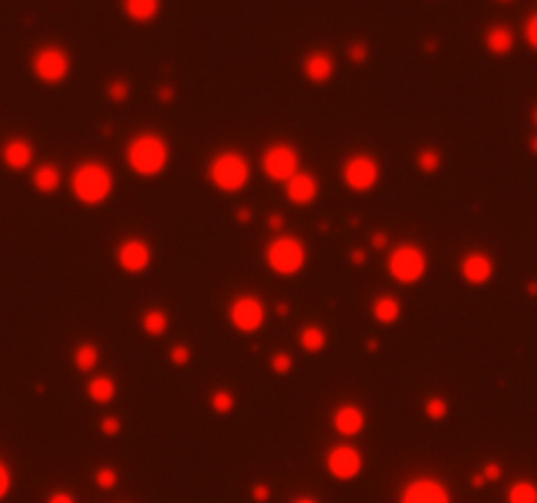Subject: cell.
Listing matches in <instances>:
<instances>
[{"label":"cell","instance_id":"cell-1","mask_svg":"<svg viewBox=\"0 0 537 503\" xmlns=\"http://www.w3.org/2000/svg\"><path fill=\"white\" fill-rule=\"evenodd\" d=\"M124 159L137 177H158L169 166V143L156 132H140L127 143Z\"/></svg>","mask_w":537,"mask_h":503},{"label":"cell","instance_id":"cell-2","mask_svg":"<svg viewBox=\"0 0 537 503\" xmlns=\"http://www.w3.org/2000/svg\"><path fill=\"white\" fill-rule=\"evenodd\" d=\"M71 193L82 206H100L114 193V174L103 161H85L71 174Z\"/></svg>","mask_w":537,"mask_h":503},{"label":"cell","instance_id":"cell-3","mask_svg":"<svg viewBox=\"0 0 537 503\" xmlns=\"http://www.w3.org/2000/svg\"><path fill=\"white\" fill-rule=\"evenodd\" d=\"M211 185L222 193H240L250 179V164L240 150H219L209 164Z\"/></svg>","mask_w":537,"mask_h":503},{"label":"cell","instance_id":"cell-4","mask_svg":"<svg viewBox=\"0 0 537 503\" xmlns=\"http://www.w3.org/2000/svg\"><path fill=\"white\" fill-rule=\"evenodd\" d=\"M427 266H430L427 253H424V248L414 245V242H400L387 256V272L400 285H416V282H421L424 274H427Z\"/></svg>","mask_w":537,"mask_h":503},{"label":"cell","instance_id":"cell-5","mask_svg":"<svg viewBox=\"0 0 537 503\" xmlns=\"http://www.w3.org/2000/svg\"><path fill=\"white\" fill-rule=\"evenodd\" d=\"M266 264L279 277H295L306 266V245L292 235H276L266 245Z\"/></svg>","mask_w":537,"mask_h":503},{"label":"cell","instance_id":"cell-6","mask_svg":"<svg viewBox=\"0 0 537 503\" xmlns=\"http://www.w3.org/2000/svg\"><path fill=\"white\" fill-rule=\"evenodd\" d=\"M29 67L42 85H61L71 71V55L61 45H42L32 53Z\"/></svg>","mask_w":537,"mask_h":503},{"label":"cell","instance_id":"cell-7","mask_svg":"<svg viewBox=\"0 0 537 503\" xmlns=\"http://www.w3.org/2000/svg\"><path fill=\"white\" fill-rule=\"evenodd\" d=\"M380 161L369 153H355L342 161V182L353 193H369L380 182Z\"/></svg>","mask_w":537,"mask_h":503},{"label":"cell","instance_id":"cell-8","mask_svg":"<svg viewBox=\"0 0 537 503\" xmlns=\"http://www.w3.org/2000/svg\"><path fill=\"white\" fill-rule=\"evenodd\" d=\"M261 169L274 182H288L292 174L301 172V153L288 143H274L261 153Z\"/></svg>","mask_w":537,"mask_h":503},{"label":"cell","instance_id":"cell-9","mask_svg":"<svg viewBox=\"0 0 537 503\" xmlns=\"http://www.w3.org/2000/svg\"><path fill=\"white\" fill-rule=\"evenodd\" d=\"M229 321L237 332L243 335H253L263 327L266 321V308H263L261 298L256 295H237L235 301L229 303Z\"/></svg>","mask_w":537,"mask_h":503},{"label":"cell","instance_id":"cell-10","mask_svg":"<svg viewBox=\"0 0 537 503\" xmlns=\"http://www.w3.org/2000/svg\"><path fill=\"white\" fill-rule=\"evenodd\" d=\"M361 469H364V456H361V450L351 445V443H342V445H335V448H329L327 453V472L335 479H353V477L361 475Z\"/></svg>","mask_w":537,"mask_h":503},{"label":"cell","instance_id":"cell-11","mask_svg":"<svg viewBox=\"0 0 537 503\" xmlns=\"http://www.w3.org/2000/svg\"><path fill=\"white\" fill-rule=\"evenodd\" d=\"M153 261V251L150 245L140 238H127L118 242L116 248V264L127 272V274H143L145 269Z\"/></svg>","mask_w":537,"mask_h":503},{"label":"cell","instance_id":"cell-12","mask_svg":"<svg viewBox=\"0 0 537 503\" xmlns=\"http://www.w3.org/2000/svg\"><path fill=\"white\" fill-rule=\"evenodd\" d=\"M459 272L461 277H464V282H469L474 288H482L495 274V261L485 251H469L461 258Z\"/></svg>","mask_w":537,"mask_h":503},{"label":"cell","instance_id":"cell-13","mask_svg":"<svg viewBox=\"0 0 537 503\" xmlns=\"http://www.w3.org/2000/svg\"><path fill=\"white\" fill-rule=\"evenodd\" d=\"M400 503H450V495H448L443 482L430 479V477H419L406 485Z\"/></svg>","mask_w":537,"mask_h":503},{"label":"cell","instance_id":"cell-14","mask_svg":"<svg viewBox=\"0 0 537 503\" xmlns=\"http://www.w3.org/2000/svg\"><path fill=\"white\" fill-rule=\"evenodd\" d=\"M316 195H319V179L314 174L298 172L285 182V198L292 206H308L316 200Z\"/></svg>","mask_w":537,"mask_h":503},{"label":"cell","instance_id":"cell-15","mask_svg":"<svg viewBox=\"0 0 537 503\" xmlns=\"http://www.w3.org/2000/svg\"><path fill=\"white\" fill-rule=\"evenodd\" d=\"M0 159L11 172H26L35 161V148L26 137H11V140H6V145L0 150Z\"/></svg>","mask_w":537,"mask_h":503},{"label":"cell","instance_id":"cell-16","mask_svg":"<svg viewBox=\"0 0 537 503\" xmlns=\"http://www.w3.org/2000/svg\"><path fill=\"white\" fill-rule=\"evenodd\" d=\"M367 424V414L358 409L355 403H342L332 414V427L342 437H355Z\"/></svg>","mask_w":537,"mask_h":503},{"label":"cell","instance_id":"cell-17","mask_svg":"<svg viewBox=\"0 0 537 503\" xmlns=\"http://www.w3.org/2000/svg\"><path fill=\"white\" fill-rule=\"evenodd\" d=\"M303 74H306V80L314 82V85H324L335 74V58L327 51H311L303 58Z\"/></svg>","mask_w":537,"mask_h":503},{"label":"cell","instance_id":"cell-18","mask_svg":"<svg viewBox=\"0 0 537 503\" xmlns=\"http://www.w3.org/2000/svg\"><path fill=\"white\" fill-rule=\"evenodd\" d=\"M513 45H516V37H513L511 27H506V24H493L485 32V48L493 55H509Z\"/></svg>","mask_w":537,"mask_h":503},{"label":"cell","instance_id":"cell-19","mask_svg":"<svg viewBox=\"0 0 537 503\" xmlns=\"http://www.w3.org/2000/svg\"><path fill=\"white\" fill-rule=\"evenodd\" d=\"M121 8L134 24H150L161 14V0H124Z\"/></svg>","mask_w":537,"mask_h":503},{"label":"cell","instance_id":"cell-20","mask_svg":"<svg viewBox=\"0 0 537 503\" xmlns=\"http://www.w3.org/2000/svg\"><path fill=\"white\" fill-rule=\"evenodd\" d=\"M32 185H35V190L42 193V195H51V193H55L58 185H61V172H58L53 164H42V166H37V169L32 172Z\"/></svg>","mask_w":537,"mask_h":503},{"label":"cell","instance_id":"cell-21","mask_svg":"<svg viewBox=\"0 0 537 503\" xmlns=\"http://www.w3.org/2000/svg\"><path fill=\"white\" fill-rule=\"evenodd\" d=\"M87 398L92 403H111L116 398V382L108 374H98L87 382Z\"/></svg>","mask_w":537,"mask_h":503},{"label":"cell","instance_id":"cell-22","mask_svg":"<svg viewBox=\"0 0 537 503\" xmlns=\"http://www.w3.org/2000/svg\"><path fill=\"white\" fill-rule=\"evenodd\" d=\"M371 314L380 324H395L400 319V301L395 295H380L371 303Z\"/></svg>","mask_w":537,"mask_h":503},{"label":"cell","instance_id":"cell-23","mask_svg":"<svg viewBox=\"0 0 537 503\" xmlns=\"http://www.w3.org/2000/svg\"><path fill=\"white\" fill-rule=\"evenodd\" d=\"M298 340H301V348L306 353H322L329 343L327 332L322 330L319 324H306L301 330V335H298Z\"/></svg>","mask_w":537,"mask_h":503},{"label":"cell","instance_id":"cell-24","mask_svg":"<svg viewBox=\"0 0 537 503\" xmlns=\"http://www.w3.org/2000/svg\"><path fill=\"white\" fill-rule=\"evenodd\" d=\"M140 324H143L145 335L161 337L164 332L169 330V314H166L164 308H148L143 314V319H140Z\"/></svg>","mask_w":537,"mask_h":503},{"label":"cell","instance_id":"cell-25","mask_svg":"<svg viewBox=\"0 0 537 503\" xmlns=\"http://www.w3.org/2000/svg\"><path fill=\"white\" fill-rule=\"evenodd\" d=\"M100 364V351L95 343H79L74 348V367L79 371H92Z\"/></svg>","mask_w":537,"mask_h":503},{"label":"cell","instance_id":"cell-26","mask_svg":"<svg viewBox=\"0 0 537 503\" xmlns=\"http://www.w3.org/2000/svg\"><path fill=\"white\" fill-rule=\"evenodd\" d=\"M509 503H537V485L529 479H519L509 488Z\"/></svg>","mask_w":537,"mask_h":503},{"label":"cell","instance_id":"cell-27","mask_svg":"<svg viewBox=\"0 0 537 503\" xmlns=\"http://www.w3.org/2000/svg\"><path fill=\"white\" fill-rule=\"evenodd\" d=\"M424 414H427V419H432V422H443L448 416V403L446 398L440 396H432L427 403H424Z\"/></svg>","mask_w":537,"mask_h":503},{"label":"cell","instance_id":"cell-28","mask_svg":"<svg viewBox=\"0 0 537 503\" xmlns=\"http://www.w3.org/2000/svg\"><path fill=\"white\" fill-rule=\"evenodd\" d=\"M416 166L427 174L437 172L440 169V153L434 148H424V150H419V156H416Z\"/></svg>","mask_w":537,"mask_h":503},{"label":"cell","instance_id":"cell-29","mask_svg":"<svg viewBox=\"0 0 537 503\" xmlns=\"http://www.w3.org/2000/svg\"><path fill=\"white\" fill-rule=\"evenodd\" d=\"M211 409L216 411V414H229V411L235 409V398L229 390H216L213 396H211Z\"/></svg>","mask_w":537,"mask_h":503},{"label":"cell","instance_id":"cell-30","mask_svg":"<svg viewBox=\"0 0 537 503\" xmlns=\"http://www.w3.org/2000/svg\"><path fill=\"white\" fill-rule=\"evenodd\" d=\"M95 482H98L103 490H111L118 482V472L114 469V466H100V469H98V475H95Z\"/></svg>","mask_w":537,"mask_h":503},{"label":"cell","instance_id":"cell-31","mask_svg":"<svg viewBox=\"0 0 537 503\" xmlns=\"http://www.w3.org/2000/svg\"><path fill=\"white\" fill-rule=\"evenodd\" d=\"M525 40H527V45H529L532 51H537V11H535V14L527 16V21H525Z\"/></svg>","mask_w":537,"mask_h":503},{"label":"cell","instance_id":"cell-32","mask_svg":"<svg viewBox=\"0 0 537 503\" xmlns=\"http://www.w3.org/2000/svg\"><path fill=\"white\" fill-rule=\"evenodd\" d=\"M108 95H111V100L121 103V100H127V95H130V85L124 80H114L108 85Z\"/></svg>","mask_w":537,"mask_h":503},{"label":"cell","instance_id":"cell-33","mask_svg":"<svg viewBox=\"0 0 537 503\" xmlns=\"http://www.w3.org/2000/svg\"><path fill=\"white\" fill-rule=\"evenodd\" d=\"M272 369H274L276 374H288V371L292 369V358H290V353H274V356H272Z\"/></svg>","mask_w":537,"mask_h":503},{"label":"cell","instance_id":"cell-34","mask_svg":"<svg viewBox=\"0 0 537 503\" xmlns=\"http://www.w3.org/2000/svg\"><path fill=\"white\" fill-rule=\"evenodd\" d=\"M100 432H103L105 437H116L118 432H121V419H116V416H105L103 422H100Z\"/></svg>","mask_w":537,"mask_h":503},{"label":"cell","instance_id":"cell-35","mask_svg":"<svg viewBox=\"0 0 537 503\" xmlns=\"http://www.w3.org/2000/svg\"><path fill=\"white\" fill-rule=\"evenodd\" d=\"M8 490H11V472H8V466L0 461V501L8 495Z\"/></svg>","mask_w":537,"mask_h":503},{"label":"cell","instance_id":"cell-36","mask_svg":"<svg viewBox=\"0 0 537 503\" xmlns=\"http://www.w3.org/2000/svg\"><path fill=\"white\" fill-rule=\"evenodd\" d=\"M171 361L174 364H187L190 361V348L187 345H174L171 348Z\"/></svg>","mask_w":537,"mask_h":503},{"label":"cell","instance_id":"cell-37","mask_svg":"<svg viewBox=\"0 0 537 503\" xmlns=\"http://www.w3.org/2000/svg\"><path fill=\"white\" fill-rule=\"evenodd\" d=\"M269 495H272V490H269V485H263V482H258V485L253 488V501L256 503H266L269 501Z\"/></svg>","mask_w":537,"mask_h":503},{"label":"cell","instance_id":"cell-38","mask_svg":"<svg viewBox=\"0 0 537 503\" xmlns=\"http://www.w3.org/2000/svg\"><path fill=\"white\" fill-rule=\"evenodd\" d=\"M48 503H77L74 501V495L71 493H66V490H55L48 495Z\"/></svg>","mask_w":537,"mask_h":503},{"label":"cell","instance_id":"cell-39","mask_svg":"<svg viewBox=\"0 0 537 503\" xmlns=\"http://www.w3.org/2000/svg\"><path fill=\"white\" fill-rule=\"evenodd\" d=\"M485 482H493V479H498L500 477V464H487L485 466Z\"/></svg>","mask_w":537,"mask_h":503},{"label":"cell","instance_id":"cell-40","mask_svg":"<svg viewBox=\"0 0 537 503\" xmlns=\"http://www.w3.org/2000/svg\"><path fill=\"white\" fill-rule=\"evenodd\" d=\"M351 58H355L361 64L367 58V45H351Z\"/></svg>","mask_w":537,"mask_h":503},{"label":"cell","instance_id":"cell-41","mask_svg":"<svg viewBox=\"0 0 537 503\" xmlns=\"http://www.w3.org/2000/svg\"><path fill=\"white\" fill-rule=\"evenodd\" d=\"M292 503H319L316 498H308V495H301V498H295Z\"/></svg>","mask_w":537,"mask_h":503},{"label":"cell","instance_id":"cell-42","mask_svg":"<svg viewBox=\"0 0 537 503\" xmlns=\"http://www.w3.org/2000/svg\"><path fill=\"white\" fill-rule=\"evenodd\" d=\"M529 148H532V153H537V134L532 137V140H529Z\"/></svg>","mask_w":537,"mask_h":503},{"label":"cell","instance_id":"cell-43","mask_svg":"<svg viewBox=\"0 0 537 503\" xmlns=\"http://www.w3.org/2000/svg\"><path fill=\"white\" fill-rule=\"evenodd\" d=\"M532 124H535V127H537V108H535V111H532Z\"/></svg>","mask_w":537,"mask_h":503},{"label":"cell","instance_id":"cell-44","mask_svg":"<svg viewBox=\"0 0 537 503\" xmlns=\"http://www.w3.org/2000/svg\"><path fill=\"white\" fill-rule=\"evenodd\" d=\"M498 3H513V0H498Z\"/></svg>","mask_w":537,"mask_h":503}]
</instances>
